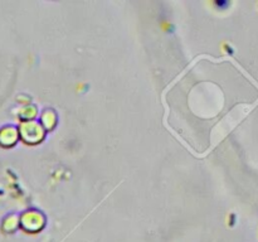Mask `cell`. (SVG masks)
<instances>
[{
    "mask_svg": "<svg viewBox=\"0 0 258 242\" xmlns=\"http://www.w3.org/2000/svg\"><path fill=\"white\" fill-rule=\"evenodd\" d=\"M17 140V134L13 130L12 126H5L0 129V146L9 148Z\"/></svg>",
    "mask_w": 258,
    "mask_h": 242,
    "instance_id": "obj_1",
    "label": "cell"
}]
</instances>
